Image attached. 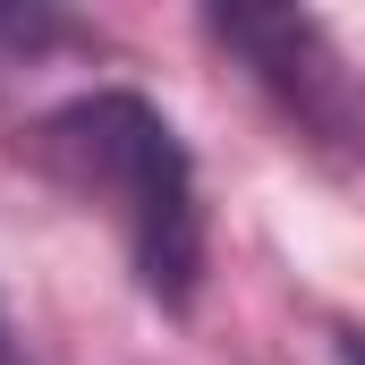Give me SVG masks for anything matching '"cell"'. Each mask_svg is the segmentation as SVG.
Listing matches in <instances>:
<instances>
[{
    "instance_id": "obj_1",
    "label": "cell",
    "mask_w": 365,
    "mask_h": 365,
    "mask_svg": "<svg viewBox=\"0 0 365 365\" xmlns=\"http://www.w3.org/2000/svg\"><path fill=\"white\" fill-rule=\"evenodd\" d=\"M34 162L68 195L110 212L128 272L153 306L187 314L204 280V187L187 136L145 102V93H77L34 128Z\"/></svg>"
},
{
    "instance_id": "obj_2",
    "label": "cell",
    "mask_w": 365,
    "mask_h": 365,
    "mask_svg": "<svg viewBox=\"0 0 365 365\" xmlns=\"http://www.w3.org/2000/svg\"><path fill=\"white\" fill-rule=\"evenodd\" d=\"M204 34L272 93L280 119L306 145H323L340 162H365V86L314 9H212Z\"/></svg>"
},
{
    "instance_id": "obj_3",
    "label": "cell",
    "mask_w": 365,
    "mask_h": 365,
    "mask_svg": "<svg viewBox=\"0 0 365 365\" xmlns=\"http://www.w3.org/2000/svg\"><path fill=\"white\" fill-rule=\"evenodd\" d=\"M0 365H26V349H17V323H9V306H0Z\"/></svg>"
},
{
    "instance_id": "obj_4",
    "label": "cell",
    "mask_w": 365,
    "mask_h": 365,
    "mask_svg": "<svg viewBox=\"0 0 365 365\" xmlns=\"http://www.w3.org/2000/svg\"><path fill=\"white\" fill-rule=\"evenodd\" d=\"M340 365H365V331H340Z\"/></svg>"
}]
</instances>
